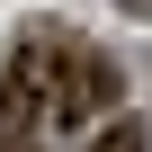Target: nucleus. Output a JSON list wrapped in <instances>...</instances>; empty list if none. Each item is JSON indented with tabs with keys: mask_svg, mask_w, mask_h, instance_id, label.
I'll return each mask as SVG.
<instances>
[{
	"mask_svg": "<svg viewBox=\"0 0 152 152\" xmlns=\"http://www.w3.org/2000/svg\"><path fill=\"white\" fill-rule=\"evenodd\" d=\"M90 152H152V143H143V116H116V125H107Z\"/></svg>",
	"mask_w": 152,
	"mask_h": 152,
	"instance_id": "7ed1b4c3",
	"label": "nucleus"
},
{
	"mask_svg": "<svg viewBox=\"0 0 152 152\" xmlns=\"http://www.w3.org/2000/svg\"><path fill=\"white\" fill-rule=\"evenodd\" d=\"M0 152H36V143H0Z\"/></svg>",
	"mask_w": 152,
	"mask_h": 152,
	"instance_id": "20e7f679",
	"label": "nucleus"
},
{
	"mask_svg": "<svg viewBox=\"0 0 152 152\" xmlns=\"http://www.w3.org/2000/svg\"><path fill=\"white\" fill-rule=\"evenodd\" d=\"M99 107H116V63L90 54V45H45V116L90 125Z\"/></svg>",
	"mask_w": 152,
	"mask_h": 152,
	"instance_id": "f257e3e1",
	"label": "nucleus"
},
{
	"mask_svg": "<svg viewBox=\"0 0 152 152\" xmlns=\"http://www.w3.org/2000/svg\"><path fill=\"white\" fill-rule=\"evenodd\" d=\"M36 116H45V45H18L0 72V143H36Z\"/></svg>",
	"mask_w": 152,
	"mask_h": 152,
	"instance_id": "f03ea898",
	"label": "nucleus"
}]
</instances>
